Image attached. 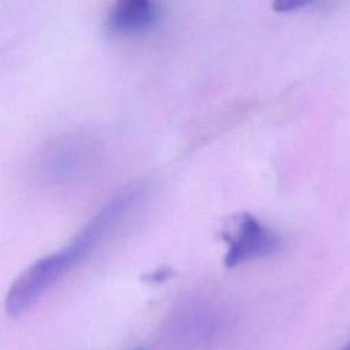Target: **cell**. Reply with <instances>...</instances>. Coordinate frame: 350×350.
<instances>
[{
	"label": "cell",
	"mask_w": 350,
	"mask_h": 350,
	"mask_svg": "<svg viewBox=\"0 0 350 350\" xmlns=\"http://www.w3.org/2000/svg\"><path fill=\"white\" fill-rule=\"evenodd\" d=\"M139 197L141 191L137 187L116 194L86 223L67 246L37 260L25 269L8 290L5 298L7 313L15 317L26 312L66 273L89 257L126 220Z\"/></svg>",
	"instance_id": "obj_1"
},
{
	"label": "cell",
	"mask_w": 350,
	"mask_h": 350,
	"mask_svg": "<svg viewBox=\"0 0 350 350\" xmlns=\"http://www.w3.org/2000/svg\"><path fill=\"white\" fill-rule=\"evenodd\" d=\"M101 156V141L93 134H64L46 145L41 153L40 174L52 186L79 185L94 174Z\"/></svg>",
	"instance_id": "obj_2"
},
{
	"label": "cell",
	"mask_w": 350,
	"mask_h": 350,
	"mask_svg": "<svg viewBox=\"0 0 350 350\" xmlns=\"http://www.w3.org/2000/svg\"><path fill=\"white\" fill-rule=\"evenodd\" d=\"M223 239L227 243L224 264L230 268L249 260L273 256L282 249V238L249 213L234 217L231 228L223 232Z\"/></svg>",
	"instance_id": "obj_3"
},
{
	"label": "cell",
	"mask_w": 350,
	"mask_h": 350,
	"mask_svg": "<svg viewBox=\"0 0 350 350\" xmlns=\"http://www.w3.org/2000/svg\"><path fill=\"white\" fill-rule=\"evenodd\" d=\"M159 18L160 8L157 3L149 0H124L111 8L107 22L111 30L131 34L150 29Z\"/></svg>",
	"instance_id": "obj_4"
},
{
	"label": "cell",
	"mask_w": 350,
	"mask_h": 350,
	"mask_svg": "<svg viewBox=\"0 0 350 350\" xmlns=\"http://www.w3.org/2000/svg\"><path fill=\"white\" fill-rule=\"evenodd\" d=\"M308 4H310L309 1H301V0H282L273 4V8L276 11H294L302 7H306Z\"/></svg>",
	"instance_id": "obj_5"
},
{
	"label": "cell",
	"mask_w": 350,
	"mask_h": 350,
	"mask_svg": "<svg viewBox=\"0 0 350 350\" xmlns=\"http://www.w3.org/2000/svg\"><path fill=\"white\" fill-rule=\"evenodd\" d=\"M171 275V271L170 269H159V271H154L152 273H149L148 276H145L144 279L148 280V282H160V280H164L167 276Z\"/></svg>",
	"instance_id": "obj_6"
},
{
	"label": "cell",
	"mask_w": 350,
	"mask_h": 350,
	"mask_svg": "<svg viewBox=\"0 0 350 350\" xmlns=\"http://www.w3.org/2000/svg\"><path fill=\"white\" fill-rule=\"evenodd\" d=\"M342 350H350V342H349V343H347Z\"/></svg>",
	"instance_id": "obj_7"
},
{
	"label": "cell",
	"mask_w": 350,
	"mask_h": 350,
	"mask_svg": "<svg viewBox=\"0 0 350 350\" xmlns=\"http://www.w3.org/2000/svg\"><path fill=\"white\" fill-rule=\"evenodd\" d=\"M135 350H145V349H141V347H139V349H135Z\"/></svg>",
	"instance_id": "obj_8"
}]
</instances>
